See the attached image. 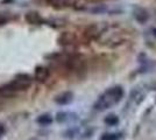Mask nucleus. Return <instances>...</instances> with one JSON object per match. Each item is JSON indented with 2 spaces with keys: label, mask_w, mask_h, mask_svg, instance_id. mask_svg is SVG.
I'll return each mask as SVG.
<instances>
[{
  "label": "nucleus",
  "mask_w": 156,
  "mask_h": 140,
  "mask_svg": "<svg viewBox=\"0 0 156 140\" xmlns=\"http://www.w3.org/2000/svg\"><path fill=\"white\" fill-rule=\"evenodd\" d=\"M8 21V15L4 13H0V25H4Z\"/></svg>",
  "instance_id": "9d476101"
},
{
  "label": "nucleus",
  "mask_w": 156,
  "mask_h": 140,
  "mask_svg": "<svg viewBox=\"0 0 156 140\" xmlns=\"http://www.w3.org/2000/svg\"><path fill=\"white\" fill-rule=\"evenodd\" d=\"M36 121H37V124L42 125V126H48L52 123V117L49 113H43L36 119Z\"/></svg>",
  "instance_id": "423d86ee"
},
{
  "label": "nucleus",
  "mask_w": 156,
  "mask_h": 140,
  "mask_svg": "<svg viewBox=\"0 0 156 140\" xmlns=\"http://www.w3.org/2000/svg\"><path fill=\"white\" fill-rule=\"evenodd\" d=\"M104 121L105 124L108 125V126H115L119 123V118H118L117 114H108V116H106Z\"/></svg>",
  "instance_id": "1a4fd4ad"
},
{
  "label": "nucleus",
  "mask_w": 156,
  "mask_h": 140,
  "mask_svg": "<svg viewBox=\"0 0 156 140\" xmlns=\"http://www.w3.org/2000/svg\"><path fill=\"white\" fill-rule=\"evenodd\" d=\"M93 131L91 127H71L64 132V137L68 139H86L93 134Z\"/></svg>",
  "instance_id": "7ed1b4c3"
},
{
  "label": "nucleus",
  "mask_w": 156,
  "mask_h": 140,
  "mask_svg": "<svg viewBox=\"0 0 156 140\" xmlns=\"http://www.w3.org/2000/svg\"><path fill=\"white\" fill-rule=\"evenodd\" d=\"M4 133H5V126H4V125L0 123V137H1Z\"/></svg>",
  "instance_id": "9b49d317"
},
{
  "label": "nucleus",
  "mask_w": 156,
  "mask_h": 140,
  "mask_svg": "<svg viewBox=\"0 0 156 140\" xmlns=\"http://www.w3.org/2000/svg\"><path fill=\"white\" fill-rule=\"evenodd\" d=\"M77 119V114L72 113V112H58L56 114V120L58 123H71Z\"/></svg>",
  "instance_id": "20e7f679"
},
{
  "label": "nucleus",
  "mask_w": 156,
  "mask_h": 140,
  "mask_svg": "<svg viewBox=\"0 0 156 140\" xmlns=\"http://www.w3.org/2000/svg\"><path fill=\"white\" fill-rule=\"evenodd\" d=\"M32 77L29 75L21 74L16 76L12 82L0 87V99L12 98L21 91H25L32 85Z\"/></svg>",
  "instance_id": "f03ea898"
},
{
  "label": "nucleus",
  "mask_w": 156,
  "mask_h": 140,
  "mask_svg": "<svg viewBox=\"0 0 156 140\" xmlns=\"http://www.w3.org/2000/svg\"><path fill=\"white\" fill-rule=\"evenodd\" d=\"M32 140H35V139H32Z\"/></svg>",
  "instance_id": "f8f14e48"
},
{
  "label": "nucleus",
  "mask_w": 156,
  "mask_h": 140,
  "mask_svg": "<svg viewBox=\"0 0 156 140\" xmlns=\"http://www.w3.org/2000/svg\"><path fill=\"white\" fill-rule=\"evenodd\" d=\"M72 98H73L72 92L65 91V92H62L61 95H58V96L55 98V102H56L57 104H59V105H66V104L71 103Z\"/></svg>",
  "instance_id": "39448f33"
},
{
  "label": "nucleus",
  "mask_w": 156,
  "mask_h": 140,
  "mask_svg": "<svg viewBox=\"0 0 156 140\" xmlns=\"http://www.w3.org/2000/svg\"><path fill=\"white\" fill-rule=\"evenodd\" d=\"M122 138L121 132H114V133H104L100 137V140H120Z\"/></svg>",
  "instance_id": "6e6552de"
},
{
  "label": "nucleus",
  "mask_w": 156,
  "mask_h": 140,
  "mask_svg": "<svg viewBox=\"0 0 156 140\" xmlns=\"http://www.w3.org/2000/svg\"><path fill=\"white\" fill-rule=\"evenodd\" d=\"M125 96V91L122 87L120 85H114L108 89H106L104 92L101 93L97 98L93 109L98 112H104L108 109H112L113 106L118 105Z\"/></svg>",
  "instance_id": "f257e3e1"
},
{
  "label": "nucleus",
  "mask_w": 156,
  "mask_h": 140,
  "mask_svg": "<svg viewBox=\"0 0 156 140\" xmlns=\"http://www.w3.org/2000/svg\"><path fill=\"white\" fill-rule=\"evenodd\" d=\"M48 77V70L43 67L36 68V71H35V78L40 82H43L44 80H47Z\"/></svg>",
  "instance_id": "0eeeda50"
}]
</instances>
